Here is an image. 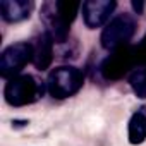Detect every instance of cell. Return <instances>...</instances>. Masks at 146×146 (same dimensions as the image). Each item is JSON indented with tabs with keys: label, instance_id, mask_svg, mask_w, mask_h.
Listing matches in <instances>:
<instances>
[{
	"label": "cell",
	"instance_id": "4",
	"mask_svg": "<svg viewBox=\"0 0 146 146\" xmlns=\"http://www.w3.org/2000/svg\"><path fill=\"white\" fill-rule=\"evenodd\" d=\"M33 62V45L28 41H19L7 46L0 57V74L5 79H12L21 74V70Z\"/></svg>",
	"mask_w": 146,
	"mask_h": 146
},
{
	"label": "cell",
	"instance_id": "9",
	"mask_svg": "<svg viewBox=\"0 0 146 146\" xmlns=\"http://www.w3.org/2000/svg\"><path fill=\"white\" fill-rule=\"evenodd\" d=\"M35 4L31 0H4L0 4V14L5 23H21L29 19Z\"/></svg>",
	"mask_w": 146,
	"mask_h": 146
},
{
	"label": "cell",
	"instance_id": "3",
	"mask_svg": "<svg viewBox=\"0 0 146 146\" xmlns=\"http://www.w3.org/2000/svg\"><path fill=\"white\" fill-rule=\"evenodd\" d=\"M134 31H136V21L132 16L129 14L115 16L112 21H108V24L102 31L100 36L102 46L108 52H115L129 43V40L134 36Z\"/></svg>",
	"mask_w": 146,
	"mask_h": 146
},
{
	"label": "cell",
	"instance_id": "6",
	"mask_svg": "<svg viewBox=\"0 0 146 146\" xmlns=\"http://www.w3.org/2000/svg\"><path fill=\"white\" fill-rule=\"evenodd\" d=\"M115 7L117 2H113V0H88L81 7L84 24L90 29H96L103 24H108Z\"/></svg>",
	"mask_w": 146,
	"mask_h": 146
},
{
	"label": "cell",
	"instance_id": "12",
	"mask_svg": "<svg viewBox=\"0 0 146 146\" xmlns=\"http://www.w3.org/2000/svg\"><path fill=\"white\" fill-rule=\"evenodd\" d=\"M131 5H132V9H134L136 14H143V11H144V2H141V0H132Z\"/></svg>",
	"mask_w": 146,
	"mask_h": 146
},
{
	"label": "cell",
	"instance_id": "10",
	"mask_svg": "<svg viewBox=\"0 0 146 146\" xmlns=\"http://www.w3.org/2000/svg\"><path fill=\"white\" fill-rule=\"evenodd\" d=\"M129 143L131 144H141L146 139V115L141 112H136L129 120Z\"/></svg>",
	"mask_w": 146,
	"mask_h": 146
},
{
	"label": "cell",
	"instance_id": "2",
	"mask_svg": "<svg viewBox=\"0 0 146 146\" xmlns=\"http://www.w3.org/2000/svg\"><path fill=\"white\" fill-rule=\"evenodd\" d=\"M43 96V84L31 74H19L7 81L4 98L11 107H26Z\"/></svg>",
	"mask_w": 146,
	"mask_h": 146
},
{
	"label": "cell",
	"instance_id": "1",
	"mask_svg": "<svg viewBox=\"0 0 146 146\" xmlns=\"http://www.w3.org/2000/svg\"><path fill=\"white\" fill-rule=\"evenodd\" d=\"M84 83L83 70L74 65H60L55 67L46 79L48 93L57 100H65L74 96Z\"/></svg>",
	"mask_w": 146,
	"mask_h": 146
},
{
	"label": "cell",
	"instance_id": "7",
	"mask_svg": "<svg viewBox=\"0 0 146 146\" xmlns=\"http://www.w3.org/2000/svg\"><path fill=\"white\" fill-rule=\"evenodd\" d=\"M40 17L45 24V31L52 36V40L55 43H64L69 36V29H70V24H67L60 16H58V11H57V5L55 2H45L41 5V11H40Z\"/></svg>",
	"mask_w": 146,
	"mask_h": 146
},
{
	"label": "cell",
	"instance_id": "11",
	"mask_svg": "<svg viewBox=\"0 0 146 146\" xmlns=\"http://www.w3.org/2000/svg\"><path fill=\"white\" fill-rule=\"evenodd\" d=\"M129 86L137 98H146V65L136 67L129 74Z\"/></svg>",
	"mask_w": 146,
	"mask_h": 146
},
{
	"label": "cell",
	"instance_id": "5",
	"mask_svg": "<svg viewBox=\"0 0 146 146\" xmlns=\"http://www.w3.org/2000/svg\"><path fill=\"white\" fill-rule=\"evenodd\" d=\"M137 62H139L137 60V48H132V46L125 45V46L115 50L112 55H108L105 58V62L102 64V74L108 81L120 79L125 74H131L136 69L134 65Z\"/></svg>",
	"mask_w": 146,
	"mask_h": 146
},
{
	"label": "cell",
	"instance_id": "8",
	"mask_svg": "<svg viewBox=\"0 0 146 146\" xmlns=\"http://www.w3.org/2000/svg\"><path fill=\"white\" fill-rule=\"evenodd\" d=\"M53 40L52 36L43 31L38 38L31 43L33 45V65L38 70H46L53 60Z\"/></svg>",
	"mask_w": 146,
	"mask_h": 146
}]
</instances>
